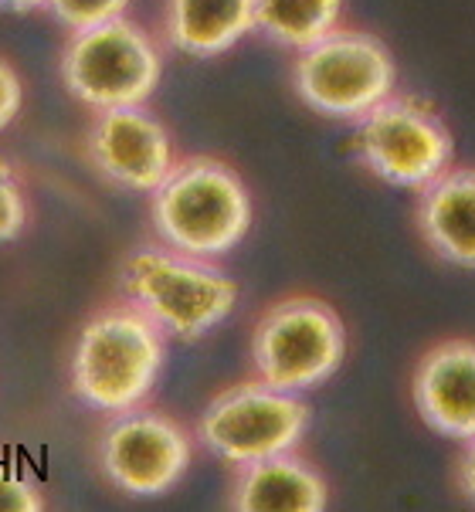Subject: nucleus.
Wrapping results in <instances>:
<instances>
[{"mask_svg":"<svg viewBox=\"0 0 475 512\" xmlns=\"http://www.w3.org/2000/svg\"><path fill=\"white\" fill-rule=\"evenodd\" d=\"M255 207L248 184L218 156H184L150 194V224L160 245L218 262L245 241Z\"/></svg>","mask_w":475,"mask_h":512,"instance_id":"obj_1","label":"nucleus"},{"mask_svg":"<svg viewBox=\"0 0 475 512\" xmlns=\"http://www.w3.org/2000/svg\"><path fill=\"white\" fill-rule=\"evenodd\" d=\"M167 363V333L133 302H112L85 319L72 350V394L85 407L119 414L140 407Z\"/></svg>","mask_w":475,"mask_h":512,"instance_id":"obj_2","label":"nucleus"},{"mask_svg":"<svg viewBox=\"0 0 475 512\" xmlns=\"http://www.w3.org/2000/svg\"><path fill=\"white\" fill-rule=\"evenodd\" d=\"M119 285L126 302L177 340H201L238 302V285L218 262L184 255L160 241L129 251L119 265Z\"/></svg>","mask_w":475,"mask_h":512,"instance_id":"obj_3","label":"nucleus"},{"mask_svg":"<svg viewBox=\"0 0 475 512\" xmlns=\"http://www.w3.org/2000/svg\"><path fill=\"white\" fill-rule=\"evenodd\" d=\"M347 326L319 295H285L258 316L252 329V370L265 384L302 394L343 367Z\"/></svg>","mask_w":475,"mask_h":512,"instance_id":"obj_4","label":"nucleus"},{"mask_svg":"<svg viewBox=\"0 0 475 512\" xmlns=\"http://www.w3.org/2000/svg\"><path fill=\"white\" fill-rule=\"evenodd\" d=\"M72 99L89 109L143 106L163 78V55L150 31L129 17L72 31L58 62Z\"/></svg>","mask_w":475,"mask_h":512,"instance_id":"obj_5","label":"nucleus"},{"mask_svg":"<svg viewBox=\"0 0 475 512\" xmlns=\"http://www.w3.org/2000/svg\"><path fill=\"white\" fill-rule=\"evenodd\" d=\"M397 85L394 55L377 34L336 28L299 51L292 65V89L316 116L357 123L380 106Z\"/></svg>","mask_w":475,"mask_h":512,"instance_id":"obj_6","label":"nucleus"},{"mask_svg":"<svg viewBox=\"0 0 475 512\" xmlns=\"http://www.w3.org/2000/svg\"><path fill=\"white\" fill-rule=\"evenodd\" d=\"M309 431V404L265 380H241L214 394L197 418L194 438L228 465H248L296 451Z\"/></svg>","mask_w":475,"mask_h":512,"instance_id":"obj_7","label":"nucleus"},{"mask_svg":"<svg viewBox=\"0 0 475 512\" xmlns=\"http://www.w3.org/2000/svg\"><path fill=\"white\" fill-rule=\"evenodd\" d=\"M357 156L377 180L421 190L452 167V129L418 95L391 92L364 119H357Z\"/></svg>","mask_w":475,"mask_h":512,"instance_id":"obj_8","label":"nucleus"},{"mask_svg":"<svg viewBox=\"0 0 475 512\" xmlns=\"http://www.w3.org/2000/svg\"><path fill=\"white\" fill-rule=\"evenodd\" d=\"M95 458L106 482L123 496L157 499L184 479L194 462V438L180 421L150 407L109 414Z\"/></svg>","mask_w":475,"mask_h":512,"instance_id":"obj_9","label":"nucleus"},{"mask_svg":"<svg viewBox=\"0 0 475 512\" xmlns=\"http://www.w3.org/2000/svg\"><path fill=\"white\" fill-rule=\"evenodd\" d=\"M85 156L106 184L129 194H153L177 163L170 129L143 106L99 109L85 133Z\"/></svg>","mask_w":475,"mask_h":512,"instance_id":"obj_10","label":"nucleus"},{"mask_svg":"<svg viewBox=\"0 0 475 512\" xmlns=\"http://www.w3.org/2000/svg\"><path fill=\"white\" fill-rule=\"evenodd\" d=\"M411 401L435 435L475 438V340L448 336L431 343L414 363Z\"/></svg>","mask_w":475,"mask_h":512,"instance_id":"obj_11","label":"nucleus"},{"mask_svg":"<svg viewBox=\"0 0 475 512\" xmlns=\"http://www.w3.org/2000/svg\"><path fill=\"white\" fill-rule=\"evenodd\" d=\"M228 506L235 512H323L330 506V485L313 462L282 451L235 468Z\"/></svg>","mask_w":475,"mask_h":512,"instance_id":"obj_12","label":"nucleus"},{"mask_svg":"<svg viewBox=\"0 0 475 512\" xmlns=\"http://www.w3.org/2000/svg\"><path fill=\"white\" fill-rule=\"evenodd\" d=\"M414 224L431 255L475 272V167H448L421 187Z\"/></svg>","mask_w":475,"mask_h":512,"instance_id":"obj_13","label":"nucleus"},{"mask_svg":"<svg viewBox=\"0 0 475 512\" xmlns=\"http://www.w3.org/2000/svg\"><path fill=\"white\" fill-rule=\"evenodd\" d=\"M255 31V0H167L163 38L187 58H218Z\"/></svg>","mask_w":475,"mask_h":512,"instance_id":"obj_14","label":"nucleus"},{"mask_svg":"<svg viewBox=\"0 0 475 512\" xmlns=\"http://www.w3.org/2000/svg\"><path fill=\"white\" fill-rule=\"evenodd\" d=\"M340 17L343 0H255V31L296 55L340 28Z\"/></svg>","mask_w":475,"mask_h":512,"instance_id":"obj_15","label":"nucleus"},{"mask_svg":"<svg viewBox=\"0 0 475 512\" xmlns=\"http://www.w3.org/2000/svg\"><path fill=\"white\" fill-rule=\"evenodd\" d=\"M126 7L129 0H48V11L68 31H85L112 21V17H123Z\"/></svg>","mask_w":475,"mask_h":512,"instance_id":"obj_16","label":"nucleus"},{"mask_svg":"<svg viewBox=\"0 0 475 512\" xmlns=\"http://www.w3.org/2000/svg\"><path fill=\"white\" fill-rule=\"evenodd\" d=\"M28 224V194L11 163L0 156V245L14 241Z\"/></svg>","mask_w":475,"mask_h":512,"instance_id":"obj_17","label":"nucleus"},{"mask_svg":"<svg viewBox=\"0 0 475 512\" xmlns=\"http://www.w3.org/2000/svg\"><path fill=\"white\" fill-rule=\"evenodd\" d=\"M45 499H41L38 485L14 472L11 465H0V512H41Z\"/></svg>","mask_w":475,"mask_h":512,"instance_id":"obj_18","label":"nucleus"},{"mask_svg":"<svg viewBox=\"0 0 475 512\" xmlns=\"http://www.w3.org/2000/svg\"><path fill=\"white\" fill-rule=\"evenodd\" d=\"M24 106V85H21V75L17 68L0 58V133L17 119V112Z\"/></svg>","mask_w":475,"mask_h":512,"instance_id":"obj_19","label":"nucleus"},{"mask_svg":"<svg viewBox=\"0 0 475 512\" xmlns=\"http://www.w3.org/2000/svg\"><path fill=\"white\" fill-rule=\"evenodd\" d=\"M455 489L475 506V438L462 441V451L455 458Z\"/></svg>","mask_w":475,"mask_h":512,"instance_id":"obj_20","label":"nucleus"},{"mask_svg":"<svg viewBox=\"0 0 475 512\" xmlns=\"http://www.w3.org/2000/svg\"><path fill=\"white\" fill-rule=\"evenodd\" d=\"M38 7H48V0H0V11L7 14H28L38 11Z\"/></svg>","mask_w":475,"mask_h":512,"instance_id":"obj_21","label":"nucleus"}]
</instances>
